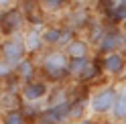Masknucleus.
I'll return each mask as SVG.
<instances>
[{
  "instance_id": "2",
  "label": "nucleus",
  "mask_w": 126,
  "mask_h": 124,
  "mask_svg": "<svg viewBox=\"0 0 126 124\" xmlns=\"http://www.w3.org/2000/svg\"><path fill=\"white\" fill-rule=\"evenodd\" d=\"M27 27H29L27 12H25V8H20L18 4L10 6V8H6V10H0V39L22 35Z\"/></svg>"
},
{
  "instance_id": "14",
  "label": "nucleus",
  "mask_w": 126,
  "mask_h": 124,
  "mask_svg": "<svg viewBox=\"0 0 126 124\" xmlns=\"http://www.w3.org/2000/svg\"><path fill=\"white\" fill-rule=\"evenodd\" d=\"M0 124H31L27 114L22 108H12V110H4L0 116Z\"/></svg>"
},
{
  "instance_id": "18",
  "label": "nucleus",
  "mask_w": 126,
  "mask_h": 124,
  "mask_svg": "<svg viewBox=\"0 0 126 124\" xmlns=\"http://www.w3.org/2000/svg\"><path fill=\"white\" fill-rule=\"evenodd\" d=\"M12 79H14V65L6 63L4 59H0V86H6Z\"/></svg>"
},
{
  "instance_id": "11",
  "label": "nucleus",
  "mask_w": 126,
  "mask_h": 124,
  "mask_svg": "<svg viewBox=\"0 0 126 124\" xmlns=\"http://www.w3.org/2000/svg\"><path fill=\"white\" fill-rule=\"evenodd\" d=\"M63 51L67 53L69 59H92V45L88 43V39L81 37H73Z\"/></svg>"
},
{
  "instance_id": "4",
  "label": "nucleus",
  "mask_w": 126,
  "mask_h": 124,
  "mask_svg": "<svg viewBox=\"0 0 126 124\" xmlns=\"http://www.w3.org/2000/svg\"><path fill=\"white\" fill-rule=\"evenodd\" d=\"M18 94H20L22 104H43L51 96V83L39 75L27 83H20Z\"/></svg>"
},
{
  "instance_id": "10",
  "label": "nucleus",
  "mask_w": 126,
  "mask_h": 124,
  "mask_svg": "<svg viewBox=\"0 0 126 124\" xmlns=\"http://www.w3.org/2000/svg\"><path fill=\"white\" fill-rule=\"evenodd\" d=\"M39 77V61L37 57L27 55L25 59H20L16 65H14V79L18 83H27L31 79Z\"/></svg>"
},
{
  "instance_id": "13",
  "label": "nucleus",
  "mask_w": 126,
  "mask_h": 124,
  "mask_svg": "<svg viewBox=\"0 0 126 124\" xmlns=\"http://www.w3.org/2000/svg\"><path fill=\"white\" fill-rule=\"evenodd\" d=\"M88 108V98H71L69 100V122H79L85 118Z\"/></svg>"
},
{
  "instance_id": "1",
  "label": "nucleus",
  "mask_w": 126,
  "mask_h": 124,
  "mask_svg": "<svg viewBox=\"0 0 126 124\" xmlns=\"http://www.w3.org/2000/svg\"><path fill=\"white\" fill-rule=\"evenodd\" d=\"M39 61V75L53 83H63L69 79V57L63 49H45L37 57Z\"/></svg>"
},
{
  "instance_id": "20",
  "label": "nucleus",
  "mask_w": 126,
  "mask_h": 124,
  "mask_svg": "<svg viewBox=\"0 0 126 124\" xmlns=\"http://www.w3.org/2000/svg\"><path fill=\"white\" fill-rule=\"evenodd\" d=\"M18 0H0V10H6L10 8V6H16Z\"/></svg>"
},
{
  "instance_id": "3",
  "label": "nucleus",
  "mask_w": 126,
  "mask_h": 124,
  "mask_svg": "<svg viewBox=\"0 0 126 124\" xmlns=\"http://www.w3.org/2000/svg\"><path fill=\"white\" fill-rule=\"evenodd\" d=\"M118 94V86H102L96 92H92V96L88 98V108L94 116H110L114 108V100Z\"/></svg>"
},
{
  "instance_id": "21",
  "label": "nucleus",
  "mask_w": 126,
  "mask_h": 124,
  "mask_svg": "<svg viewBox=\"0 0 126 124\" xmlns=\"http://www.w3.org/2000/svg\"><path fill=\"white\" fill-rule=\"evenodd\" d=\"M98 124H120V122H114L112 118H108V120H102V122H98Z\"/></svg>"
},
{
  "instance_id": "7",
  "label": "nucleus",
  "mask_w": 126,
  "mask_h": 124,
  "mask_svg": "<svg viewBox=\"0 0 126 124\" xmlns=\"http://www.w3.org/2000/svg\"><path fill=\"white\" fill-rule=\"evenodd\" d=\"M20 37H22V41H25L27 53L31 57L41 55V53L47 49L45 47V41H43V25H29Z\"/></svg>"
},
{
  "instance_id": "15",
  "label": "nucleus",
  "mask_w": 126,
  "mask_h": 124,
  "mask_svg": "<svg viewBox=\"0 0 126 124\" xmlns=\"http://www.w3.org/2000/svg\"><path fill=\"white\" fill-rule=\"evenodd\" d=\"M102 73V67H100V61L98 59H90L88 61V65H85V69L81 71V75L77 77V81H81V83H88L92 79H96V77Z\"/></svg>"
},
{
  "instance_id": "26",
  "label": "nucleus",
  "mask_w": 126,
  "mask_h": 124,
  "mask_svg": "<svg viewBox=\"0 0 126 124\" xmlns=\"http://www.w3.org/2000/svg\"><path fill=\"white\" fill-rule=\"evenodd\" d=\"M124 75H126V71H124Z\"/></svg>"
},
{
  "instance_id": "27",
  "label": "nucleus",
  "mask_w": 126,
  "mask_h": 124,
  "mask_svg": "<svg viewBox=\"0 0 126 124\" xmlns=\"http://www.w3.org/2000/svg\"><path fill=\"white\" fill-rule=\"evenodd\" d=\"M124 124H126V120H124Z\"/></svg>"
},
{
  "instance_id": "25",
  "label": "nucleus",
  "mask_w": 126,
  "mask_h": 124,
  "mask_svg": "<svg viewBox=\"0 0 126 124\" xmlns=\"http://www.w3.org/2000/svg\"><path fill=\"white\" fill-rule=\"evenodd\" d=\"M0 92H2V86H0Z\"/></svg>"
},
{
  "instance_id": "19",
  "label": "nucleus",
  "mask_w": 126,
  "mask_h": 124,
  "mask_svg": "<svg viewBox=\"0 0 126 124\" xmlns=\"http://www.w3.org/2000/svg\"><path fill=\"white\" fill-rule=\"evenodd\" d=\"M90 59H69V79H77Z\"/></svg>"
},
{
  "instance_id": "6",
  "label": "nucleus",
  "mask_w": 126,
  "mask_h": 124,
  "mask_svg": "<svg viewBox=\"0 0 126 124\" xmlns=\"http://www.w3.org/2000/svg\"><path fill=\"white\" fill-rule=\"evenodd\" d=\"M0 53H2V59L10 65H16L20 59H25L29 55L27 47H25V41H22L20 35L0 39Z\"/></svg>"
},
{
  "instance_id": "12",
  "label": "nucleus",
  "mask_w": 126,
  "mask_h": 124,
  "mask_svg": "<svg viewBox=\"0 0 126 124\" xmlns=\"http://www.w3.org/2000/svg\"><path fill=\"white\" fill-rule=\"evenodd\" d=\"M110 118L114 122L124 124V120H126V86H118V94L114 100V108L110 112Z\"/></svg>"
},
{
  "instance_id": "9",
  "label": "nucleus",
  "mask_w": 126,
  "mask_h": 124,
  "mask_svg": "<svg viewBox=\"0 0 126 124\" xmlns=\"http://www.w3.org/2000/svg\"><path fill=\"white\" fill-rule=\"evenodd\" d=\"M98 53L106 55V53H114V51H124L126 49V33L120 29H110L106 31V35L102 37V41L98 43Z\"/></svg>"
},
{
  "instance_id": "5",
  "label": "nucleus",
  "mask_w": 126,
  "mask_h": 124,
  "mask_svg": "<svg viewBox=\"0 0 126 124\" xmlns=\"http://www.w3.org/2000/svg\"><path fill=\"white\" fill-rule=\"evenodd\" d=\"M73 37H75V31H71L69 27H59V25L43 27V41L47 49H65Z\"/></svg>"
},
{
  "instance_id": "24",
  "label": "nucleus",
  "mask_w": 126,
  "mask_h": 124,
  "mask_svg": "<svg viewBox=\"0 0 126 124\" xmlns=\"http://www.w3.org/2000/svg\"><path fill=\"white\" fill-rule=\"evenodd\" d=\"M0 59H2V53H0Z\"/></svg>"
},
{
  "instance_id": "22",
  "label": "nucleus",
  "mask_w": 126,
  "mask_h": 124,
  "mask_svg": "<svg viewBox=\"0 0 126 124\" xmlns=\"http://www.w3.org/2000/svg\"><path fill=\"white\" fill-rule=\"evenodd\" d=\"M122 31H124V33H126V20L122 22Z\"/></svg>"
},
{
  "instance_id": "8",
  "label": "nucleus",
  "mask_w": 126,
  "mask_h": 124,
  "mask_svg": "<svg viewBox=\"0 0 126 124\" xmlns=\"http://www.w3.org/2000/svg\"><path fill=\"white\" fill-rule=\"evenodd\" d=\"M98 61H100V67H102V73H104V75L120 77L126 71V55L120 53V51L106 53V55H102Z\"/></svg>"
},
{
  "instance_id": "16",
  "label": "nucleus",
  "mask_w": 126,
  "mask_h": 124,
  "mask_svg": "<svg viewBox=\"0 0 126 124\" xmlns=\"http://www.w3.org/2000/svg\"><path fill=\"white\" fill-rule=\"evenodd\" d=\"M41 12L45 14H55V12H61L65 6L69 4V0H37Z\"/></svg>"
},
{
  "instance_id": "17",
  "label": "nucleus",
  "mask_w": 126,
  "mask_h": 124,
  "mask_svg": "<svg viewBox=\"0 0 126 124\" xmlns=\"http://www.w3.org/2000/svg\"><path fill=\"white\" fill-rule=\"evenodd\" d=\"M108 16L116 22H124L126 20V0H116L112 10L108 12Z\"/></svg>"
},
{
  "instance_id": "23",
  "label": "nucleus",
  "mask_w": 126,
  "mask_h": 124,
  "mask_svg": "<svg viewBox=\"0 0 126 124\" xmlns=\"http://www.w3.org/2000/svg\"><path fill=\"white\" fill-rule=\"evenodd\" d=\"M65 124H77V122H65Z\"/></svg>"
}]
</instances>
